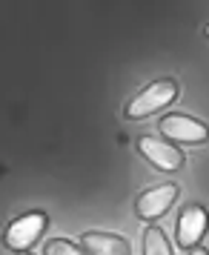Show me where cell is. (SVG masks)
<instances>
[{
  "instance_id": "6da1fadb",
  "label": "cell",
  "mask_w": 209,
  "mask_h": 255,
  "mask_svg": "<svg viewBox=\"0 0 209 255\" xmlns=\"http://www.w3.org/2000/svg\"><path fill=\"white\" fill-rule=\"evenodd\" d=\"M178 98V83L175 81H155L149 83L146 89H140L126 106V118L138 121V118H146V115H155L158 109L169 106Z\"/></svg>"
},
{
  "instance_id": "7a4b0ae2",
  "label": "cell",
  "mask_w": 209,
  "mask_h": 255,
  "mask_svg": "<svg viewBox=\"0 0 209 255\" xmlns=\"http://www.w3.org/2000/svg\"><path fill=\"white\" fill-rule=\"evenodd\" d=\"M46 215L43 212H29V215H20L17 221H12V227L6 230V247L14 250V253H26L32 244L43 235L46 230Z\"/></svg>"
},
{
  "instance_id": "3957f363",
  "label": "cell",
  "mask_w": 209,
  "mask_h": 255,
  "mask_svg": "<svg viewBox=\"0 0 209 255\" xmlns=\"http://www.w3.org/2000/svg\"><path fill=\"white\" fill-rule=\"evenodd\" d=\"M138 149H140V155H143L155 169H161V172H175V169L184 166V152L178 149V146H172V143L161 140V138L143 135V138L138 140Z\"/></svg>"
},
{
  "instance_id": "277c9868",
  "label": "cell",
  "mask_w": 209,
  "mask_h": 255,
  "mask_svg": "<svg viewBox=\"0 0 209 255\" xmlns=\"http://www.w3.org/2000/svg\"><path fill=\"white\" fill-rule=\"evenodd\" d=\"M209 230V215L204 207H186L181 212V218H178V247H184V250H195L198 241L204 238V232Z\"/></svg>"
},
{
  "instance_id": "5b68a950",
  "label": "cell",
  "mask_w": 209,
  "mask_h": 255,
  "mask_svg": "<svg viewBox=\"0 0 209 255\" xmlns=\"http://www.w3.org/2000/svg\"><path fill=\"white\" fill-rule=\"evenodd\" d=\"M161 132L169 140H178V143H204L209 138V129L201 121L186 115H166L161 121Z\"/></svg>"
},
{
  "instance_id": "8992f818",
  "label": "cell",
  "mask_w": 209,
  "mask_h": 255,
  "mask_svg": "<svg viewBox=\"0 0 209 255\" xmlns=\"http://www.w3.org/2000/svg\"><path fill=\"white\" fill-rule=\"evenodd\" d=\"M175 198H178V186L175 184H158L138 198L135 209H138V215L143 221H158L175 204Z\"/></svg>"
},
{
  "instance_id": "52a82bcc",
  "label": "cell",
  "mask_w": 209,
  "mask_h": 255,
  "mask_svg": "<svg viewBox=\"0 0 209 255\" xmlns=\"http://www.w3.org/2000/svg\"><path fill=\"white\" fill-rule=\"evenodd\" d=\"M83 244L89 255H129V244L109 232H83Z\"/></svg>"
},
{
  "instance_id": "ba28073f",
  "label": "cell",
  "mask_w": 209,
  "mask_h": 255,
  "mask_svg": "<svg viewBox=\"0 0 209 255\" xmlns=\"http://www.w3.org/2000/svg\"><path fill=\"white\" fill-rule=\"evenodd\" d=\"M143 255H172V244L158 227H149L143 232Z\"/></svg>"
},
{
  "instance_id": "9c48e42d",
  "label": "cell",
  "mask_w": 209,
  "mask_h": 255,
  "mask_svg": "<svg viewBox=\"0 0 209 255\" xmlns=\"http://www.w3.org/2000/svg\"><path fill=\"white\" fill-rule=\"evenodd\" d=\"M46 255H89L86 250H81L78 244L66 241V238H58V241L46 244Z\"/></svg>"
},
{
  "instance_id": "30bf717a",
  "label": "cell",
  "mask_w": 209,
  "mask_h": 255,
  "mask_svg": "<svg viewBox=\"0 0 209 255\" xmlns=\"http://www.w3.org/2000/svg\"><path fill=\"white\" fill-rule=\"evenodd\" d=\"M189 255H209L204 247H195V250H189Z\"/></svg>"
},
{
  "instance_id": "8fae6325",
  "label": "cell",
  "mask_w": 209,
  "mask_h": 255,
  "mask_svg": "<svg viewBox=\"0 0 209 255\" xmlns=\"http://www.w3.org/2000/svg\"><path fill=\"white\" fill-rule=\"evenodd\" d=\"M17 255H29V253H17Z\"/></svg>"
},
{
  "instance_id": "7c38bea8",
  "label": "cell",
  "mask_w": 209,
  "mask_h": 255,
  "mask_svg": "<svg viewBox=\"0 0 209 255\" xmlns=\"http://www.w3.org/2000/svg\"><path fill=\"white\" fill-rule=\"evenodd\" d=\"M207 35H209V26H207Z\"/></svg>"
}]
</instances>
